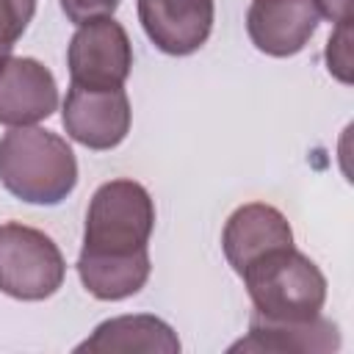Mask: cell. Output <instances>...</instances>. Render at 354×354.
<instances>
[{
  "label": "cell",
  "mask_w": 354,
  "mask_h": 354,
  "mask_svg": "<svg viewBox=\"0 0 354 354\" xmlns=\"http://www.w3.org/2000/svg\"><path fill=\"white\" fill-rule=\"evenodd\" d=\"M0 183L28 205H58L77 185L75 152L53 130L11 127L0 138Z\"/></svg>",
  "instance_id": "obj_1"
},
{
  "label": "cell",
  "mask_w": 354,
  "mask_h": 354,
  "mask_svg": "<svg viewBox=\"0 0 354 354\" xmlns=\"http://www.w3.org/2000/svg\"><path fill=\"white\" fill-rule=\"evenodd\" d=\"M254 304V315L268 321H310L326 301V277L296 246L260 254L238 274Z\"/></svg>",
  "instance_id": "obj_2"
},
{
  "label": "cell",
  "mask_w": 354,
  "mask_h": 354,
  "mask_svg": "<svg viewBox=\"0 0 354 354\" xmlns=\"http://www.w3.org/2000/svg\"><path fill=\"white\" fill-rule=\"evenodd\" d=\"M155 230V202L136 180L102 183L86 213L83 249L94 254H133L147 249Z\"/></svg>",
  "instance_id": "obj_3"
},
{
  "label": "cell",
  "mask_w": 354,
  "mask_h": 354,
  "mask_svg": "<svg viewBox=\"0 0 354 354\" xmlns=\"http://www.w3.org/2000/svg\"><path fill=\"white\" fill-rule=\"evenodd\" d=\"M66 277L61 249L36 227L0 224V293L19 301L50 299Z\"/></svg>",
  "instance_id": "obj_4"
},
{
  "label": "cell",
  "mask_w": 354,
  "mask_h": 354,
  "mask_svg": "<svg viewBox=\"0 0 354 354\" xmlns=\"http://www.w3.org/2000/svg\"><path fill=\"white\" fill-rule=\"evenodd\" d=\"M66 66L72 86L122 88L133 69V44L127 30L113 17L77 25L69 39Z\"/></svg>",
  "instance_id": "obj_5"
},
{
  "label": "cell",
  "mask_w": 354,
  "mask_h": 354,
  "mask_svg": "<svg viewBox=\"0 0 354 354\" xmlns=\"http://www.w3.org/2000/svg\"><path fill=\"white\" fill-rule=\"evenodd\" d=\"M130 100L124 88L69 86L61 122L72 141L88 149H113L130 133Z\"/></svg>",
  "instance_id": "obj_6"
},
{
  "label": "cell",
  "mask_w": 354,
  "mask_h": 354,
  "mask_svg": "<svg viewBox=\"0 0 354 354\" xmlns=\"http://www.w3.org/2000/svg\"><path fill=\"white\" fill-rule=\"evenodd\" d=\"M58 108L53 72L28 55L0 58V124L25 127L44 122Z\"/></svg>",
  "instance_id": "obj_7"
},
{
  "label": "cell",
  "mask_w": 354,
  "mask_h": 354,
  "mask_svg": "<svg viewBox=\"0 0 354 354\" xmlns=\"http://www.w3.org/2000/svg\"><path fill=\"white\" fill-rule=\"evenodd\" d=\"M149 41L166 55L196 53L213 30V0H136Z\"/></svg>",
  "instance_id": "obj_8"
},
{
  "label": "cell",
  "mask_w": 354,
  "mask_h": 354,
  "mask_svg": "<svg viewBox=\"0 0 354 354\" xmlns=\"http://www.w3.org/2000/svg\"><path fill=\"white\" fill-rule=\"evenodd\" d=\"M318 19L321 14L313 0H252L246 30L260 53L288 58L307 47Z\"/></svg>",
  "instance_id": "obj_9"
},
{
  "label": "cell",
  "mask_w": 354,
  "mask_h": 354,
  "mask_svg": "<svg viewBox=\"0 0 354 354\" xmlns=\"http://www.w3.org/2000/svg\"><path fill=\"white\" fill-rule=\"evenodd\" d=\"M282 246H293V230L288 218L266 202L235 207L221 232V249L235 274H241L260 254Z\"/></svg>",
  "instance_id": "obj_10"
},
{
  "label": "cell",
  "mask_w": 354,
  "mask_h": 354,
  "mask_svg": "<svg viewBox=\"0 0 354 354\" xmlns=\"http://www.w3.org/2000/svg\"><path fill=\"white\" fill-rule=\"evenodd\" d=\"M75 351H97V354H177L180 337L177 332L158 315L136 313L102 321L91 337H86Z\"/></svg>",
  "instance_id": "obj_11"
},
{
  "label": "cell",
  "mask_w": 354,
  "mask_h": 354,
  "mask_svg": "<svg viewBox=\"0 0 354 354\" xmlns=\"http://www.w3.org/2000/svg\"><path fill=\"white\" fill-rule=\"evenodd\" d=\"M340 329L335 321L315 315L310 321H268L252 315L249 335L232 351H337Z\"/></svg>",
  "instance_id": "obj_12"
},
{
  "label": "cell",
  "mask_w": 354,
  "mask_h": 354,
  "mask_svg": "<svg viewBox=\"0 0 354 354\" xmlns=\"http://www.w3.org/2000/svg\"><path fill=\"white\" fill-rule=\"evenodd\" d=\"M149 271L152 263L147 249L133 254L80 252L77 257V277L83 288L100 301H122L127 296H136L147 285Z\"/></svg>",
  "instance_id": "obj_13"
},
{
  "label": "cell",
  "mask_w": 354,
  "mask_h": 354,
  "mask_svg": "<svg viewBox=\"0 0 354 354\" xmlns=\"http://www.w3.org/2000/svg\"><path fill=\"white\" fill-rule=\"evenodd\" d=\"M36 14V0H0V58L11 55L14 44L28 30Z\"/></svg>",
  "instance_id": "obj_14"
},
{
  "label": "cell",
  "mask_w": 354,
  "mask_h": 354,
  "mask_svg": "<svg viewBox=\"0 0 354 354\" xmlns=\"http://www.w3.org/2000/svg\"><path fill=\"white\" fill-rule=\"evenodd\" d=\"M326 69L332 77H337L340 83H351V19H343L335 25L329 41H326Z\"/></svg>",
  "instance_id": "obj_15"
},
{
  "label": "cell",
  "mask_w": 354,
  "mask_h": 354,
  "mask_svg": "<svg viewBox=\"0 0 354 354\" xmlns=\"http://www.w3.org/2000/svg\"><path fill=\"white\" fill-rule=\"evenodd\" d=\"M61 11L66 14L69 22L83 25L91 19H102V17H113V11L119 8L122 0H58Z\"/></svg>",
  "instance_id": "obj_16"
},
{
  "label": "cell",
  "mask_w": 354,
  "mask_h": 354,
  "mask_svg": "<svg viewBox=\"0 0 354 354\" xmlns=\"http://www.w3.org/2000/svg\"><path fill=\"white\" fill-rule=\"evenodd\" d=\"M318 14L326 17L329 22H343V19H351V0H313Z\"/></svg>",
  "instance_id": "obj_17"
}]
</instances>
